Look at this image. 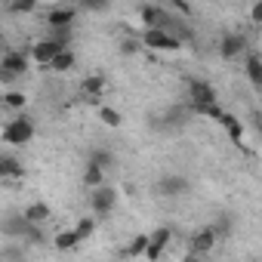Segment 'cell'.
Segmentation results:
<instances>
[{"instance_id": "obj_1", "label": "cell", "mask_w": 262, "mask_h": 262, "mask_svg": "<svg viewBox=\"0 0 262 262\" xmlns=\"http://www.w3.org/2000/svg\"><path fill=\"white\" fill-rule=\"evenodd\" d=\"M28 59H31L28 50H25V53H22V50H7L4 59H0V80L10 86L16 77H25V74H28Z\"/></svg>"}, {"instance_id": "obj_2", "label": "cell", "mask_w": 262, "mask_h": 262, "mask_svg": "<svg viewBox=\"0 0 262 262\" xmlns=\"http://www.w3.org/2000/svg\"><path fill=\"white\" fill-rule=\"evenodd\" d=\"M34 139V117L31 114H19L4 126V142L7 145H28Z\"/></svg>"}, {"instance_id": "obj_3", "label": "cell", "mask_w": 262, "mask_h": 262, "mask_svg": "<svg viewBox=\"0 0 262 262\" xmlns=\"http://www.w3.org/2000/svg\"><path fill=\"white\" fill-rule=\"evenodd\" d=\"M114 207H117V188L102 185V188H96V191L90 194V210H93L96 219H105Z\"/></svg>"}, {"instance_id": "obj_4", "label": "cell", "mask_w": 262, "mask_h": 262, "mask_svg": "<svg viewBox=\"0 0 262 262\" xmlns=\"http://www.w3.org/2000/svg\"><path fill=\"white\" fill-rule=\"evenodd\" d=\"M188 108H201V105H219V96H216V90L207 83V80H201V77H191L188 80Z\"/></svg>"}, {"instance_id": "obj_5", "label": "cell", "mask_w": 262, "mask_h": 262, "mask_svg": "<svg viewBox=\"0 0 262 262\" xmlns=\"http://www.w3.org/2000/svg\"><path fill=\"white\" fill-rule=\"evenodd\" d=\"M142 47H148V50H164V53H176V50L182 47V40L173 37L170 31L151 28V31H142Z\"/></svg>"}, {"instance_id": "obj_6", "label": "cell", "mask_w": 262, "mask_h": 262, "mask_svg": "<svg viewBox=\"0 0 262 262\" xmlns=\"http://www.w3.org/2000/svg\"><path fill=\"white\" fill-rule=\"evenodd\" d=\"M62 50H65V47H59V43H56V40H50V37H40L37 43H31V47H28L31 59H34V62H37L40 68H50V65L56 62V56H59Z\"/></svg>"}, {"instance_id": "obj_7", "label": "cell", "mask_w": 262, "mask_h": 262, "mask_svg": "<svg viewBox=\"0 0 262 262\" xmlns=\"http://www.w3.org/2000/svg\"><path fill=\"white\" fill-rule=\"evenodd\" d=\"M188 188H191V182L182 173H167V176L158 179V194L161 198H182Z\"/></svg>"}, {"instance_id": "obj_8", "label": "cell", "mask_w": 262, "mask_h": 262, "mask_svg": "<svg viewBox=\"0 0 262 262\" xmlns=\"http://www.w3.org/2000/svg\"><path fill=\"white\" fill-rule=\"evenodd\" d=\"M170 241H173V231H170L167 225L148 231V250H145V259H148V262H158V259L164 256V250L170 247Z\"/></svg>"}, {"instance_id": "obj_9", "label": "cell", "mask_w": 262, "mask_h": 262, "mask_svg": "<svg viewBox=\"0 0 262 262\" xmlns=\"http://www.w3.org/2000/svg\"><path fill=\"white\" fill-rule=\"evenodd\" d=\"M219 126L225 129V136L231 139V145H237V148L244 151V139H247V123H244L241 117H234L231 111H225V114H222V120H219Z\"/></svg>"}, {"instance_id": "obj_10", "label": "cell", "mask_w": 262, "mask_h": 262, "mask_svg": "<svg viewBox=\"0 0 262 262\" xmlns=\"http://www.w3.org/2000/svg\"><path fill=\"white\" fill-rule=\"evenodd\" d=\"M247 50H250V43H247V37H244V34H237V31L222 34V40H219V56H222V59L247 56Z\"/></svg>"}, {"instance_id": "obj_11", "label": "cell", "mask_w": 262, "mask_h": 262, "mask_svg": "<svg viewBox=\"0 0 262 262\" xmlns=\"http://www.w3.org/2000/svg\"><path fill=\"white\" fill-rule=\"evenodd\" d=\"M102 93H105V74H86V77L80 80V96H83V102L99 105Z\"/></svg>"}, {"instance_id": "obj_12", "label": "cell", "mask_w": 262, "mask_h": 262, "mask_svg": "<svg viewBox=\"0 0 262 262\" xmlns=\"http://www.w3.org/2000/svg\"><path fill=\"white\" fill-rule=\"evenodd\" d=\"M77 7H53L47 13V28H74Z\"/></svg>"}, {"instance_id": "obj_13", "label": "cell", "mask_w": 262, "mask_h": 262, "mask_svg": "<svg viewBox=\"0 0 262 262\" xmlns=\"http://www.w3.org/2000/svg\"><path fill=\"white\" fill-rule=\"evenodd\" d=\"M216 241H219L216 228H213V225H207V228L194 231V237H191V253H198V256H207V253L216 247Z\"/></svg>"}, {"instance_id": "obj_14", "label": "cell", "mask_w": 262, "mask_h": 262, "mask_svg": "<svg viewBox=\"0 0 262 262\" xmlns=\"http://www.w3.org/2000/svg\"><path fill=\"white\" fill-rule=\"evenodd\" d=\"M244 74H247L250 86L256 93H262V56L259 53H247L244 56Z\"/></svg>"}, {"instance_id": "obj_15", "label": "cell", "mask_w": 262, "mask_h": 262, "mask_svg": "<svg viewBox=\"0 0 262 262\" xmlns=\"http://www.w3.org/2000/svg\"><path fill=\"white\" fill-rule=\"evenodd\" d=\"M83 244V237L77 234V228H68V231H59L56 237H53V247L59 250V253H71V250H77Z\"/></svg>"}, {"instance_id": "obj_16", "label": "cell", "mask_w": 262, "mask_h": 262, "mask_svg": "<svg viewBox=\"0 0 262 262\" xmlns=\"http://www.w3.org/2000/svg\"><path fill=\"white\" fill-rule=\"evenodd\" d=\"M0 173H4L7 179H19V176H25V167L19 164V158H13L10 151H4V155H0Z\"/></svg>"}, {"instance_id": "obj_17", "label": "cell", "mask_w": 262, "mask_h": 262, "mask_svg": "<svg viewBox=\"0 0 262 262\" xmlns=\"http://www.w3.org/2000/svg\"><path fill=\"white\" fill-rule=\"evenodd\" d=\"M31 225H43V222H50V207L47 204H40V201H34V204H28L25 207V213H22Z\"/></svg>"}, {"instance_id": "obj_18", "label": "cell", "mask_w": 262, "mask_h": 262, "mask_svg": "<svg viewBox=\"0 0 262 262\" xmlns=\"http://www.w3.org/2000/svg\"><path fill=\"white\" fill-rule=\"evenodd\" d=\"M74 65H77V56H74V50L68 47V50H62V53L56 56V62H53V65H50L47 71H56V74H65V71H71Z\"/></svg>"}, {"instance_id": "obj_19", "label": "cell", "mask_w": 262, "mask_h": 262, "mask_svg": "<svg viewBox=\"0 0 262 262\" xmlns=\"http://www.w3.org/2000/svg\"><path fill=\"white\" fill-rule=\"evenodd\" d=\"M99 123H105V126H111V129H117V126H123V114L117 111V108H111V105H99Z\"/></svg>"}, {"instance_id": "obj_20", "label": "cell", "mask_w": 262, "mask_h": 262, "mask_svg": "<svg viewBox=\"0 0 262 262\" xmlns=\"http://www.w3.org/2000/svg\"><path fill=\"white\" fill-rule=\"evenodd\" d=\"M83 185H86V188H93V191H96V188H102V185H105V170L86 161V170H83Z\"/></svg>"}, {"instance_id": "obj_21", "label": "cell", "mask_w": 262, "mask_h": 262, "mask_svg": "<svg viewBox=\"0 0 262 262\" xmlns=\"http://www.w3.org/2000/svg\"><path fill=\"white\" fill-rule=\"evenodd\" d=\"M90 164H96V167H102L105 173L114 167V155L108 151V148H96V151H90Z\"/></svg>"}, {"instance_id": "obj_22", "label": "cell", "mask_w": 262, "mask_h": 262, "mask_svg": "<svg viewBox=\"0 0 262 262\" xmlns=\"http://www.w3.org/2000/svg\"><path fill=\"white\" fill-rule=\"evenodd\" d=\"M4 105L13 108V111H22V114H25V93H19V90H7V93H4Z\"/></svg>"}, {"instance_id": "obj_23", "label": "cell", "mask_w": 262, "mask_h": 262, "mask_svg": "<svg viewBox=\"0 0 262 262\" xmlns=\"http://www.w3.org/2000/svg\"><path fill=\"white\" fill-rule=\"evenodd\" d=\"M96 225H99V219H96V216H83V219H77V225H74V228H77V234H80L83 241H90V237L96 234Z\"/></svg>"}, {"instance_id": "obj_24", "label": "cell", "mask_w": 262, "mask_h": 262, "mask_svg": "<svg viewBox=\"0 0 262 262\" xmlns=\"http://www.w3.org/2000/svg\"><path fill=\"white\" fill-rule=\"evenodd\" d=\"M145 250H148V234H136L123 253H126V256H145Z\"/></svg>"}, {"instance_id": "obj_25", "label": "cell", "mask_w": 262, "mask_h": 262, "mask_svg": "<svg viewBox=\"0 0 262 262\" xmlns=\"http://www.w3.org/2000/svg\"><path fill=\"white\" fill-rule=\"evenodd\" d=\"M37 4H34V0H13V4H7V10L10 13H31Z\"/></svg>"}, {"instance_id": "obj_26", "label": "cell", "mask_w": 262, "mask_h": 262, "mask_svg": "<svg viewBox=\"0 0 262 262\" xmlns=\"http://www.w3.org/2000/svg\"><path fill=\"white\" fill-rule=\"evenodd\" d=\"M250 22L253 25H262V0H256V4L250 7Z\"/></svg>"}, {"instance_id": "obj_27", "label": "cell", "mask_w": 262, "mask_h": 262, "mask_svg": "<svg viewBox=\"0 0 262 262\" xmlns=\"http://www.w3.org/2000/svg\"><path fill=\"white\" fill-rule=\"evenodd\" d=\"M139 47H142V37H139V40H123V43H120V50H123L126 56H133V53H139Z\"/></svg>"}, {"instance_id": "obj_28", "label": "cell", "mask_w": 262, "mask_h": 262, "mask_svg": "<svg viewBox=\"0 0 262 262\" xmlns=\"http://www.w3.org/2000/svg\"><path fill=\"white\" fill-rule=\"evenodd\" d=\"M83 10H90V13H105L108 4H105V0H90V4H83Z\"/></svg>"}, {"instance_id": "obj_29", "label": "cell", "mask_w": 262, "mask_h": 262, "mask_svg": "<svg viewBox=\"0 0 262 262\" xmlns=\"http://www.w3.org/2000/svg\"><path fill=\"white\" fill-rule=\"evenodd\" d=\"M173 10H176V13H182V16H188V13H191V7H185V4H179V0H173Z\"/></svg>"}, {"instance_id": "obj_30", "label": "cell", "mask_w": 262, "mask_h": 262, "mask_svg": "<svg viewBox=\"0 0 262 262\" xmlns=\"http://www.w3.org/2000/svg\"><path fill=\"white\" fill-rule=\"evenodd\" d=\"M259 262H262V259H259Z\"/></svg>"}]
</instances>
